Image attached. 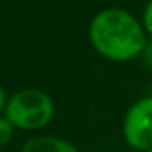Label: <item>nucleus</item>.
Returning <instances> with one entry per match:
<instances>
[{"label":"nucleus","mask_w":152,"mask_h":152,"mask_svg":"<svg viewBox=\"0 0 152 152\" xmlns=\"http://www.w3.org/2000/svg\"><path fill=\"white\" fill-rule=\"evenodd\" d=\"M88 36L97 54L115 63L140 57L148 39L141 20L124 7L100 9L90 22Z\"/></svg>","instance_id":"obj_1"},{"label":"nucleus","mask_w":152,"mask_h":152,"mask_svg":"<svg viewBox=\"0 0 152 152\" xmlns=\"http://www.w3.org/2000/svg\"><path fill=\"white\" fill-rule=\"evenodd\" d=\"M54 116V102L41 90H23L15 93L6 106V118L13 127L41 129Z\"/></svg>","instance_id":"obj_2"},{"label":"nucleus","mask_w":152,"mask_h":152,"mask_svg":"<svg viewBox=\"0 0 152 152\" xmlns=\"http://www.w3.org/2000/svg\"><path fill=\"white\" fill-rule=\"evenodd\" d=\"M122 136L138 152L152 148V95L140 97L127 107L122 120Z\"/></svg>","instance_id":"obj_3"},{"label":"nucleus","mask_w":152,"mask_h":152,"mask_svg":"<svg viewBox=\"0 0 152 152\" xmlns=\"http://www.w3.org/2000/svg\"><path fill=\"white\" fill-rule=\"evenodd\" d=\"M22 152H79V150L66 140L54 136H39L29 140L23 145Z\"/></svg>","instance_id":"obj_4"},{"label":"nucleus","mask_w":152,"mask_h":152,"mask_svg":"<svg viewBox=\"0 0 152 152\" xmlns=\"http://www.w3.org/2000/svg\"><path fill=\"white\" fill-rule=\"evenodd\" d=\"M140 20H141V23H143V29H145L147 36L152 38V0H148V2L145 4Z\"/></svg>","instance_id":"obj_5"},{"label":"nucleus","mask_w":152,"mask_h":152,"mask_svg":"<svg viewBox=\"0 0 152 152\" xmlns=\"http://www.w3.org/2000/svg\"><path fill=\"white\" fill-rule=\"evenodd\" d=\"M13 136V125L7 118H0V147H4Z\"/></svg>","instance_id":"obj_6"},{"label":"nucleus","mask_w":152,"mask_h":152,"mask_svg":"<svg viewBox=\"0 0 152 152\" xmlns=\"http://www.w3.org/2000/svg\"><path fill=\"white\" fill-rule=\"evenodd\" d=\"M7 102H6V91L2 88V84H0V113H2V109H6Z\"/></svg>","instance_id":"obj_7"},{"label":"nucleus","mask_w":152,"mask_h":152,"mask_svg":"<svg viewBox=\"0 0 152 152\" xmlns=\"http://www.w3.org/2000/svg\"><path fill=\"white\" fill-rule=\"evenodd\" d=\"M147 152H152V148H150V150H147Z\"/></svg>","instance_id":"obj_8"}]
</instances>
